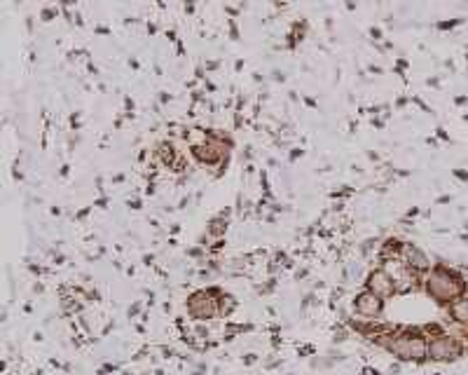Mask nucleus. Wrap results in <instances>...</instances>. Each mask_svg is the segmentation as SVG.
Instances as JSON below:
<instances>
[{
	"mask_svg": "<svg viewBox=\"0 0 468 375\" xmlns=\"http://www.w3.org/2000/svg\"><path fill=\"white\" fill-rule=\"evenodd\" d=\"M354 307H356V312H359L361 317L375 319V317H379V312H381V298L375 296L372 291H363V293L356 296Z\"/></svg>",
	"mask_w": 468,
	"mask_h": 375,
	"instance_id": "obj_5",
	"label": "nucleus"
},
{
	"mask_svg": "<svg viewBox=\"0 0 468 375\" xmlns=\"http://www.w3.org/2000/svg\"><path fill=\"white\" fill-rule=\"evenodd\" d=\"M400 256H403L400 261H403L405 265L412 270V272H415V270H417V272H424V270H429V258L424 256L417 247H412V244H405V247L400 249Z\"/></svg>",
	"mask_w": 468,
	"mask_h": 375,
	"instance_id": "obj_7",
	"label": "nucleus"
},
{
	"mask_svg": "<svg viewBox=\"0 0 468 375\" xmlns=\"http://www.w3.org/2000/svg\"><path fill=\"white\" fill-rule=\"evenodd\" d=\"M389 352L396 354L398 359L422 361L429 356V342L422 335H396L389 342Z\"/></svg>",
	"mask_w": 468,
	"mask_h": 375,
	"instance_id": "obj_1",
	"label": "nucleus"
},
{
	"mask_svg": "<svg viewBox=\"0 0 468 375\" xmlns=\"http://www.w3.org/2000/svg\"><path fill=\"white\" fill-rule=\"evenodd\" d=\"M452 317L461 324H468V298H461L452 305Z\"/></svg>",
	"mask_w": 468,
	"mask_h": 375,
	"instance_id": "obj_8",
	"label": "nucleus"
},
{
	"mask_svg": "<svg viewBox=\"0 0 468 375\" xmlns=\"http://www.w3.org/2000/svg\"><path fill=\"white\" fill-rule=\"evenodd\" d=\"M426 291L433 298L449 300L461 291V281L454 274H449L447 270H433L426 279Z\"/></svg>",
	"mask_w": 468,
	"mask_h": 375,
	"instance_id": "obj_2",
	"label": "nucleus"
},
{
	"mask_svg": "<svg viewBox=\"0 0 468 375\" xmlns=\"http://www.w3.org/2000/svg\"><path fill=\"white\" fill-rule=\"evenodd\" d=\"M461 352V347L457 345V340L449 335H438L433 338V340L429 342V356L435 361H442V359H454Z\"/></svg>",
	"mask_w": 468,
	"mask_h": 375,
	"instance_id": "obj_4",
	"label": "nucleus"
},
{
	"mask_svg": "<svg viewBox=\"0 0 468 375\" xmlns=\"http://www.w3.org/2000/svg\"><path fill=\"white\" fill-rule=\"evenodd\" d=\"M188 310L190 315H192L195 319H211L218 315V300H213L208 293H195L192 298H190L188 303Z\"/></svg>",
	"mask_w": 468,
	"mask_h": 375,
	"instance_id": "obj_3",
	"label": "nucleus"
},
{
	"mask_svg": "<svg viewBox=\"0 0 468 375\" xmlns=\"http://www.w3.org/2000/svg\"><path fill=\"white\" fill-rule=\"evenodd\" d=\"M368 291H372L375 296L379 298H386L391 296V293H396V286H393L391 277L384 272V270H377V272H372L368 277Z\"/></svg>",
	"mask_w": 468,
	"mask_h": 375,
	"instance_id": "obj_6",
	"label": "nucleus"
}]
</instances>
